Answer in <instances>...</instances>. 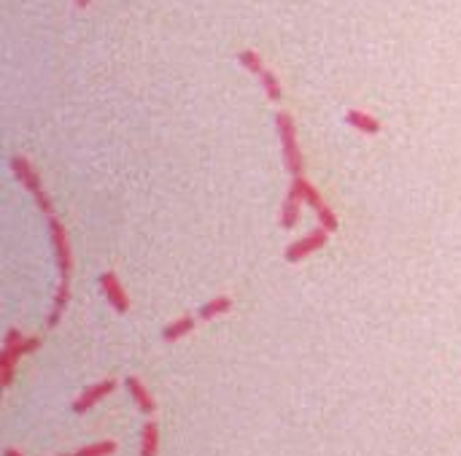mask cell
Returning <instances> with one entry per match:
<instances>
[{"instance_id": "7402d4cb", "label": "cell", "mask_w": 461, "mask_h": 456, "mask_svg": "<svg viewBox=\"0 0 461 456\" xmlns=\"http://www.w3.org/2000/svg\"><path fill=\"white\" fill-rule=\"evenodd\" d=\"M3 456H22V454H19L16 448H6V451H3Z\"/></svg>"}, {"instance_id": "52a82bcc", "label": "cell", "mask_w": 461, "mask_h": 456, "mask_svg": "<svg viewBox=\"0 0 461 456\" xmlns=\"http://www.w3.org/2000/svg\"><path fill=\"white\" fill-rule=\"evenodd\" d=\"M9 168H11V173L16 176V181L30 192V195H36V192H41L44 189V184H41V176L36 173V168L27 162V157H22V154H16V157H11L9 160Z\"/></svg>"}, {"instance_id": "3957f363", "label": "cell", "mask_w": 461, "mask_h": 456, "mask_svg": "<svg viewBox=\"0 0 461 456\" xmlns=\"http://www.w3.org/2000/svg\"><path fill=\"white\" fill-rule=\"evenodd\" d=\"M49 219V235H51V246H54V254H57V268H60V275L68 281L73 270V254H71V243H68V233L62 222L51 213Z\"/></svg>"}, {"instance_id": "7a4b0ae2", "label": "cell", "mask_w": 461, "mask_h": 456, "mask_svg": "<svg viewBox=\"0 0 461 456\" xmlns=\"http://www.w3.org/2000/svg\"><path fill=\"white\" fill-rule=\"evenodd\" d=\"M291 189L300 195V200H303V203H308V206L315 211V216H318V227H324V230H329V233H338V227H340L338 213H335V211L324 203L321 192H318V189H315V186L305 178V176H294Z\"/></svg>"}, {"instance_id": "30bf717a", "label": "cell", "mask_w": 461, "mask_h": 456, "mask_svg": "<svg viewBox=\"0 0 461 456\" xmlns=\"http://www.w3.org/2000/svg\"><path fill=\"white\" fill-rule=\"evenodd\" d=\"M345 124H351L353 130H359V133H364V136H378V133H380V122H378L375 116L359 111V108L345 111Z\"/></svg>"}, {"instance_id": "5b68a950", "label": "cell", "mask_w": 461, "mask_h": 456, "mask_svg": "<svg viewBox=\"0 0 461 456\" xmlns=\"http://www.w3.org/2000/svg\"><path fill=\"white\" fill-rule=\"evenodd\" d=\"M113 389H116V381H113V378H106V381H97V383H92V386H86L84 392L73 400V413L81 416L86 410H92V407H95L100 400H106Z\"/></svg>"}, {"instance_id": "8fae6325", "label": "cell", "mask_w": 461, "mask_h": 456, "mask_svg": "<svg viewBox=\"0 0 461 456\" xmlns=\"http://www.w3.org/2000/svg\"><path fill=\"white\" fill-rule=\"evenodd\" d=\"M71 303V284L62 278L60 286H57V295H54V303H51V313H49V327H57L62 319V313Z\"/></svg>"}, {"instance_id": "2e32d148", "label": "cell", "mask_w": 461, "mask_h": 456, "mask_svg": "<svg viewBox=\"0 0 461 456\" xmlns=\"http://www.w3.org/2000/svg\"><path fill=\"white\" fill-rule=\"evenodd\" d=\"M259 84H262V89H265V95L273 103H278L280 98H283V89H280V81L278 76L273 74V71H265V74L259 76Z\"/></svg>"}, {"instance_id": "ffe728a7", "label": "cell", "mask_w": 461, "mask_h": 456, "mask_svg": "<svg viewBox=\"0 0 461 456\" xmlns=\"http://www.w3.org/2000/svg\"><path fill=\"white\" fill-rule=\"evenodd\" d=\"M33 198H36V206H38V208H41V211H44L46 216H51V213H54V206H51V198H49V195H46V192H44V189H41V192H36Z\"/></svg>"}, {"instance_id": "603a6c76", "label": "cell", "mask_w": 461, "mask_h": 456, "mask_svg": "<svg viewBox=\"0 0 461 456\" xmlns=\"http://www.w3.org/2000/svg\"><path fill=\"white\" fill-rule=\"evenodd\" d=\"M73 3H76V6H78V9H86V6H89V3H92V0H73Z\"/></svg>"}, {"instance_id": "ac0fdd59", "label": "cell", "mask_w": 461, "mask_h": 456, "mask_svg": "<svg viewBox=\"0 0 461 456\" xmlns=\"http://www.w3.org/2000/svg\"><path fill=\"white\" fill-rule=\"evenodd\" d=\"M116 454V443L113 440H97V443H89L84 448H78L73 456H111Z\"/></svg>"}, {"instance_id": "8992f818", "label": "cell", "mask_w": 461, "mask_h": 456, "mask_svg": "<svg viewBox=\"0 0 461 456\" xmlns=\"http://www.w3.org/2000/svg\"><path fill=\"white\" fill-rule=\"evenodd\" d=\"M100 289H103V297L108 300V305L116 313H127L130 310V300H127V292L121 289L119 278H116V273H103L100 275Z\"/></svg>"}, {"instance_id": "44dd1931", "label": "cell", "mask_w": 461, "mask_h": 456, "mask_svg": "<svg viewBox=\"0 0 461 456\" xmlns=\"http://www.w3.org/2000/svg\"><path fill=\"white\" fill-rule=\"evenodd\" d=\"M22 338H24V335L19 333L16 327H11V330L6 333V338H3V345H16V343H19V340H22Z\"/></svg>"}, {"instance_id": "4fadbf2b", "label": "cell", "mask_w": 461, "mask_h": 456, "mask_svg": "<svg viewBox=\"0 0 461 456\" xmlns=\"http://www.w3.org/2000/svg\"><path fill=\"white\" fill-rule=\"evenodd\" d=\"M194 316H181V319H176V321H170L168 327L162 330V338L168 340V343H173V340H181V338H186V335L192 333L194 330Z\"/></svg>"}, {"instance_id": "277c9868", "label": "cell", "mask_w": 461, "mask_h": 456, "mask_svg": "<svg viewBox=\"0 0 461 456\" xmlns=\"http://www.w3.org/2000/svg\"><path fill=\"white\" fill-rule=\"evenodd\" d=\"M327 240H329V230L315 227L313 233H308L305 238L289 243V248H286V262H303L305 257H310V254H315L318 248L327 246Z\"/></svg>"}, {"instance_id": "6da1fadb", "label": "cell", "mask_w": 461, "mask_h": 456, "mask_svg": "<svg viewBox=\"0 0 461 456\" xmlns=\"http://www.w3.org/2000/svg\"><path fill=\"white\" fill-rule=\"evenodd\" d=\"M275 130H278L280 138V157L286 162V171L291 176H305V160L300 146H297V124L291 119V113H275Z\"/></svg>"}, {"instance_id": "ba28073f", "label": "cell", "mask_w": 461, "mask_h": 456, "mask_svg": "<svg viewBox=\"0 0 461 456\" xmlns=\"http://www.w3.org/2000/svg\"><path fill=\"white\" fill-rule=\"evenodd\" d=\"M124 386H127V392H130V397H133V402L138 405V410H141V413L151 416V413L157 410V402H154V397H151V392L146 389V383L141 381V378L130 375V378L124 381Z\"/></svg>"}, {"instance_id": "9a60e30c", "label": "cell", "mask_w": 461, "mask_h": 456, "mask_svg": "<svg viewBox=\"0 0 461 456\" xmlns=\"http://www.w3.org/2000/svg\"><path fill=\"white\" fill-rule=\"evenodd\" d=\"M38 348H41V338H36V335H30V338L24 335L16 345H3V351H6V354H11L16 362H19L22 357H27V354H33V351H38Z\"/></svg>"}, {"instance_id": "7c38bea8", "label": "cell", "mask_w": 461, "mask_h": 456, "mask_svg": "<svg viewBox=\"0 0 461 456\" xmlns=\"http://www.w3.org/2000/svg\"><path fill=\"white\" fill-rule=\"evenodd\" d=\"M159 451V427L154 421H146L141 430V456H157Z\"/></svg>"}, {"instance_id": "5bb4252c", "label": "cell", "mask_w": 461, "mask_h": 456, "mask_svg": "<svg viewBox=\"0 0 461 456\" xmlns=\"http://www.w3.org/2000/svg\"><path fill=\"white\" fill-rule=\"evenodd\" d=\"M232 308V297H213V300H208L203 303V308H200V319L203 321H213L216 316H224V313H230Z\"/></svg>"}, {"instance_id": "d6986e66", "label": "cell", "mask_w": 461, "mask_h": 456, "mask_svg": "<svg viewBox=\"0 0 461 456\" xmlns=\"http://www.w3.org/2000/svg\"><path fill=\"white\" fill-rule=\"evenodd\" d=\"M14 373H16V359L6 351H0V386L9 389L14 383Z\"/></svg>"}, {"instance_id": "9c48e42d", "label": "cell", "mask_w": 461, "mask_h": 456, "mask_svg": "<svg viewBox=\"0 0 461 456\" xmlns=\"http://www.w3.org/2000/svg\"><path fill=\"white\" fill-rule=\"evenodd\" d=\"M300 211H303V200H300V195H297L294 189H289V192H286V200L280 203V227H283V230H291L294 224L300 222Z\"/></svg>"}, {"instance_id": "e0dca14e", "label": "cell", "mask_w": 461, "mask_h": 456, "mask_svg": "<svg viewBox=\"0 0 461 456\" xmlns=\"http://www.w3.org/2000/svg\"><path fill=\"white\" fill-rule=\"evenodd\" d=\"M238 62H240L243 68L248 71V74H254V76H262L267 71L265 68V60L256 54V51H251V49H245V51H240L238 54Z\"/></svg>"}]
</instances>
